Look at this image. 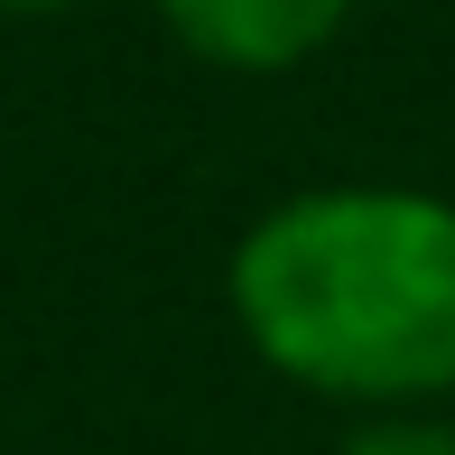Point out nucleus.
Segmentation results:
<instances>
[{
  "label": "nucleus",
  "instance_id": "obj_1",
  "mask_svg": "<svg viewBox=\"0 0 455 455\" xmlns=\"http://www.w3.org/2000/svg\"><path fill=\"white\" fill-rule=\"evenodd\" d=\"M233 325L279 381L354 409L455 390V196L307 186L233 251Z\"/></svg>",
  "mask_w": 455,
  "mask_h": 455
},
{
  "label": "nucleus",
  "instance_id": "obj_2",
  "mask_svg": "<svg viewBox=\"0 0 455 455\" xmlns=\"http://www.w3.org/2000/svg\"><path fill=\"white\" fill-rule=\"evenodd\" d=\"M158 19L223 75H288L354 19V0H158Z\"/></svg>",
  "mask_w": 455,
  "mask_h": 455
},
{
  "label": "nucleus",
  "instance_id": "obj_3",
  "mask_svg": "<svg viewBox=\"0 0 455 455\" xmlns=\"http://www.w3.org/2000/svg\"><path fill=\"white\" fill-rule=\"evenodd\" d=\"M344 455H455V427L437 419H371L344 437Z\"/></svg>",
  "mask_w": 455,
  "mask_h": 455
},
{
  "label": "nucleus",
  "instance_id": "obj_4",
  "mask_svg": "<svg viewBox=\"0 0 455 455\" xmlns=\"http://www.w3.org/2000/svg\"><path fill=\"white\" fill-rule=\"evenodd\" d=\"M10 19H66V10H84V0H0Z\"/></svg>",
  "mask_w": 455,
  "mask_h": 455
}]
</instances>
